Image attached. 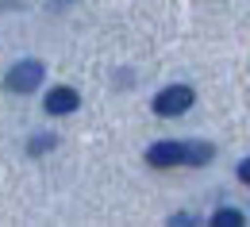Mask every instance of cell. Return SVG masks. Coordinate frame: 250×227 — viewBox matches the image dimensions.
I'll list each match as a JSON object with an SVG mask.
<instances>
[{
    "label": "cell",
    "mask_w": 250,
    "mask_h": 227,
    "mask_svg": "<svg viewBox=\"0 0 250 227\" xmlns=\"http://www.w3.org/2000/svg\"><path fill=\"white\" fill-rule=\"evenodd\" d=\"M42 77H46V69H42V62H35V58H27V62H16L12 69H8V77H4V85H8L12 93H35V89L42 85Z\"/></svg>",
    "instance_id": "cell-1"
},
{
    "label": "cell",
    "mask_w": 250,
    "mask_h": 227,
    "mask_svg": "<svg viewBox=\"0 0 250 227\" xmlns=\"http://www.w3.org/2000/svg\"><path fill=\"white\" fill-rule=\"evenodd\" d=\"M50 143H54V139H50V135H39V139H35V143H31V150H35V154H39V150H46V146H50Z\"/></svg>",
    "instance_id": "cell-7"
},
{
    "label": "cell",
    "mask_w": 250,
    "mask_h": 227,
    "mask_svg": "<svg viewBox=\"0 0 250 227\" xmlns=\"http://www.w3.org/2000/svg\"><path fill=\"white\" fill-rule=\"evenodd\" d=\"M239 181H247V185H250V158L239 165Z\"/></svg>",
    "instance_id": "cell-8"
},
{
    "label": "cell",
    "mask_w": 250,
    "mask_h": 227,
    "mask_svg": "<svg viewBox=\"0 0 250 227\" xmlns=\"http://www.w3.org/2000/svg\"><path fill=\"white\" fill-rule=\"evenodd\" d=\"M146 162L158 165V169H169V165L185 162V143H154L146 150Z\"/></svg>",
    "instance_id": "cell-3"
},
{
    "label": "cell",
    "mask_w": 250,
    "mask_h": 227,
    "mask_svg": "<svg viewBox=\"0 0 250 227\" xmlns=\"http://www.w3.org/2000/svg\"><path fill=\"white\" fill-rule=\"evenodd\" d=\"M192 108V89L188 85H169L154 97V112L158 116H181Z\"/></svg>",
    "instance_id": "cell-2"
},
{
    "label": "cell",
    "mask_w": 250,
    "mask_h": 227,
    "mask_svg": "<svg viewBox=\"0 0 250 227\" xmlns=\"http://www.w3.org/2000/svg\"><path fill=\"white\" fill-rule=\"evenodd\" d=\"M212 146L208 143H185V165H204V162H212Z\"/></svg>",
    "instance_id": "cell-5"
},
{
    "label": "cell",
    "mask_w": 250,
    "mask_h": 227,
    "mask_svg": "<svg viewBox=\"0 0 250 227\" xmlns=\"http://www.w3.org/2000/svg\"><path fill=\"white\" fill-rule=\"evenodd\" d=\"M77 104H81V97L69 85H58V89L46 93V112L50 116H69V112H77Z\"/></svg>",
    "instance_id": "cell-4"
},
{
    "label": "cell",
    "mask_w": 250,
    "mask_h": 227,
    "mask_svg": "<svg viewBox=\"0 0 250 227\" xmlns=\"http://www.w3.org/2000/svg\"><path fill=\"white\" fill-rule=\"evenodd\" d=\"M212 227H243V212L239 208H219L212 216Z\"/></svg>",
    "instance_id": "cell-6"
}]
</instances>
